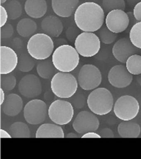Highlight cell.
Listing matches in <instances>:
<instances>
[{
	"instance_id": "1",
	"label": "cell",
	"mask_w": 141,
	"mask_h": 159,
	"mask_svg": "<svg viewBox=\"0 0 141 159\" xmlns=\"http://www.w3.org/2000/svg\"><path fill=\"white\" fill-rule=\"evenodd\" d=\"M77 27L85 32H96L103 25L105 20L104 11L99 4L85 2L78 6L74 13Z\"/></svg>"
},
{
	"instance_id": "2",
	"label": "cell",
	"mask_w": 141,
	"mask_h": 159,
	"mask_svg": "<svg viewBox=\"0 0 141 159\" xmlns=\"http://www.w3.org/2000/svg\"><path fill=\"white\" fill-rule=\"evenodd\" d=\"M80 60V55L75 47L69 44L59 46L52 55V61L55 69L64 73H70L75 70Z\"/></svg>"
},
{
	"instance_id": "3",
	"label": "cell",
	"mask_w": 141,
	"mask_h": 159,
	"mask_svg": "<svg viewBox=\"0 0 141 159\" xmlns=\"http://www.w3.org/2000/svg\"><path fill=\"white\" fill-rule=\"evenodd\" d=\"M54 43L52 37L45 33L35 34L31 36L27 44V52L34 59H48L54 51Z\"/></svg>"
},
{
	"instance_id": "4",
	"label": "cell",
	"mask_w": 141,
	"mask_h": 159,
	"mask_svg": "<svg viewBox=\"0 0 141 159\" xmlns=\"http://www.w3.org/2000/svg\"><path fill=\"white\" fill-rule=\"evenodd\" d=\"M78 86L77 80L70 73L58 72L51 80L52 92L55 96L62 99L72 97L77 91Z\"/></svg>"
},
{
	"instance_id": "5",
	"label": "cell",
	"mask_w": 141,
	"mask_h": 159,
	"mask_svg": "<svg viewBox=\"0 0 141 159\" xmlns=\"http://www.w3.org/2000/svg\"><path fill=\"white\" fill-rule=\"evenodd\" d=\"M87 104L89 109L94 114L99 116L106 115L113 108V96L106 88H97L89 94Z\"/></svg>"
},
{
	"instance_id": "6",
	"label": "cell",
	"mask_w": 141,
	"mask_h": 159,
	"mask_svg": "<svg viewBox=\"0 0 141 159\" xmlns=\"http://www.w3.org/2000/svg\"><path fill=\"white\" fill-rule=\"evenodd\" d=\"M101 40L94 32H83L74 41V46L80 56L91 58L96 55L101 48Z\"/></svg>"
},
{
	"instance_id": "7",
	"label": "cell",
	"mask_w": 141,
	"mask_h": 159,
	"mask_svg": "<svg viewBox=\"0 0 141 159\" xmlns=\"http://www.w3.org/2000/svg\"><path fill=\"white\" fill-rule=\"evenodd\" d=\"M74 110L72 104L67 101L58 99L53 102L48 109L49 119L54 124L67 125L72 120Z\"/></svg>"
},
{
	"instance_id": "8",
	"label": "cell",
	"mask_w": 141,
	"mask_h": 159,
	"mask_svg": "<svg viewBox=\"0 0 141 159\" xmlns=\"http://www.w3.org/2000/svg\"><path fill=\"white\" fill-rule=\"evenodd\" d=\"M139 109L137 99L132 96L126 95L120 97L116 100L113 106V111L120 120L129 121L137 116Z\"/></svg>"
},
{
	"instance_id": "9",
	"label": "cell",
	"mask_w": 141,
	"mask_h": 159,
	"mask_svg": "<svg viewBox=\"0 0 141 159\" xmlns=\"http://www.w3.org/2000/svg\"><path fill=\"white\" fill-rule=\"evenodd\" d=\"M77 81L80 88L83 90H91L96 89L102 82L101 71L94 65H84L79 70Z\"/></svg>"
},
{
	"instance_id": "10",
	"label": "cell",
	"mask_w": 141,
	"mask_h": 159,
	"mask_svg": "<svg viewBox=\"0 0 141 159\" xmlns=\"http://www.w3.org/2000/svg\"><path fill=\"white\" fill-rule=\"evenodd\" d=\"M48 109L45 102L39 99L29 101L24 108V117L31 125H38L45 121Z\"/></svg>"
},
{
	"instance_id": "11",
	"label": "cell",
	"mask_w": 141,
	"mask_h": 159,
	"mask_svg": "<svg viewBox=\"0 0 141 159\" xmlns=\"http://www.w3.org/2000/svg\"><path fill=\"white\" fill-rule=\"evenodd\" d=\"M98 118L92 112L82 111L77 114L72 124L74 130L80 134L95 132L99 126Z\"/></svg>"
},
{
	"instance_id": "12",
	"label": "cell",
	"mask_w": 141,
	"mask_h": 159,
	"mask_svg": "<svg viewBox=\"0 0 141 159\" xmlns=\"http://www.w3.org/2000/svg\"><path fill=\"white\" fill-rule=\"evenodd\" d=\"M106 26L111 32L116 34L124 32L128 27L130 20L127 12L121 9L109 12L105 20Z\"/></svg>"
},
{
	"instance_id": "13",
	"label": "cell",
	"mask_w": 141,
	"mask_h": 159,
	"mask_svg": "<svg viewBox=\"0 0 141 159\" xmlns=\"http://www.w3.org/2000/svg\"><path fill=\"white\" fill-rule=\"evenodd\" d=\"M108 78L109 83L112 86L123 88L131 84L133 80V75L129 72L126 66L117 65L110 70Z\"/></svg>"
},
{
	"instance_id": "14",
	"label": "cell",
	"mask_w": 141,
	"mask_h": 159,
	"mask_svg": "<svg viewBox=\"0 0 141 159\" xmlns=\"http://www.w3.org/2000/svg\"><path fill=\"white\" fill-rule=\"evenodd\" d=\"M18 89L21 95L25 98H36L41 94V82L39 78L35 75H27L20 81Z\"/></svg>"
},
{
	"instance_id": "15",
	"label": "cell",
	"mask_w": 141,
	"mask_h": 159,
	"mask_svg": "<svg viewBox=\"0 0 141 159\" xmlns=\"http://www.w3.org/2000/svg\"><path fill=\"white\" fill-rule=\"evenodd\" d=\"M138 49L132 44L129 38L123 37L114 44L112 52L116 60L125 64L129 57L137 53Z\"/></svg>"
},
{
	"instance_id": "16",
	"label": "cell",
	"mask_w": 141,
	"mask_h": 159,
	"mask_svg": "<svg viewBox=\"0 0 141 159\" xmlns=\"http://www.w3.org/2000/svg\"><path fill=\"white\" fill-rule=\"evenodd\" d=\"M18 55L15 51L8 46L1 47V74H10L18 66Z\"/></svg>"
},
{
	"instance_id": "17",
	"label": "cell",
	"mask_w": 141,
	"mask_h": 159,
	"mask_svg": "<svg viewBox=\"0 0 141 159\" xmlns=\"http://www.w3.org/2000/svg\"><path fill=\"white\" fill-rule=\"evenodd\" d=\"M79 0H51L53 11L59 17L67 18L75 12Z\"/></svg>"
},
{
	"instance_id": "18",
	"label": "cell",
	"mask_w": 141,
	"mask_h": 159,
	"mask_svg": "<svg viewBox=\"0 0 141 159\" xmlns=\"http://www.w3.org/2000/svg\"><path fill=\"white\" fill-rule=\"evenodd\" d=\"M2 109L3 113L8 116H16L23 109V99L18 94L12 93L6 97L2 104Z\"/></svg>"
},
{
	"instance_id": "19",
	"label": "cell",
	"mask_w": 141,
	"mask_h": 159,
	"mask_svg": "<svg viewBox=\"0 0 141 159\" xmlns=\"http://www.w3.org/2000/svg\"><path fill=\"white\" fill-rule=\"evenodd\" d=\"M41 27L44 33L54 38L59 37L64 30L62 21L53 15L47 16L42 20Z\"/></svg>"
},
{
	"instance_id": "20",
	"label": "cell",
	"mask_w": 141,
	"mask_h": 159,
	"mask_svg": "<svg viewBox=\"0 0 141 159\" xmlns=\"http://www.w3.org/2000/svg\"><path fill=\"white\" fill-rule=\"evenodd\" d=\"M47 4L46 0H26L24 9L26 13L34 19L42 18L47 11Z\"/></svg>"
},
{
	"instance_id": "21",
	"label": "cell",
	"mask_w": 141,
	"mask_h": 159,
	"mask_svg": "<svg viewBox=\"0 0 141 159\" xmlns=\"http://www.w3.org/2000/svg\"><path fill=\"white\" fill-rule=\"evenodd\" d=\"M65 134L60 125L56 124H44L37 129L36 138H64Z\"/></svg>"
},
{
	"instance_id": "22",
	"label": "cell",
	"mask_w": 141,
	"mask_h": 159,
	"mask_svg": "<svg viewBox=\"0 0 141 159\" xmlns=\"http://www.w3.org/2000/svg\"><path fill=\"white\" fill-rule=\"evenodd\" d=\"M119 135L123 138H137L140 134L141 128L139 124L134 122L123 121L117 127Z\"/></svg>"
},
{
	"instance_id": "23",
	"label": "cell",
	"mask_w": 141,
	"mask_h": 159,
	"mask_svg": "<svg viewBox=\"0 0 141 159\" xmlns=\"http://www.w3.org/2000/svg\"><path fill=\"white\" fill-rule=\"evenodd\" d=\"M17 31L21 37H28L34 34L37 29L36 22L29 18L22 19L18 22Z\"/></svg>"
},
{
	"instance_id": "24",
	"label": "cell",
	"mask_w": 141,
	"mask_h": 159,
	"mask_svg": "<svg viewBox=\"0 0 141 159\" xmlns=\"http://www.w3.org/2000/svg\"><path fill=\"white\" fill-rule=\"evenodd\" d=\"M8 131L13 138H29L31 137L29 127L23 122L13 123L10 126Z\"/></svg>"
},
{
	"instance_id": "25",
	"label": "cell",
	"mask_w": 141,
	"mask_h": 159,
	"mask_svg": "<svg viewBox=\"0 0 141 159\" xmlns=\"http://www.w3.org/2000/svg\"><path fill=\"white\" fill-rule=\"evenodd\" d=\"M55 69L52 60L46 59L41 61L37 65V71L41 78L48 79L55 75Z\"/></svg>"
},
{
	"instance_id": "26",
	"label": "cell",
	"mask_w": 141,
	"mask_h": 159,
	"mask_svg": "<svg viewBox=\"0 0 141 159\" xmlns=\"http://www.w3.org/2000/svg\"><path fill=\"white\" fill-rule=\"evenodd\" d=\"M126 66L129 72L132 75L141 74V56L137 53L132 55L126 61Z\"/></svg>"
},
{
	"instance_id": "27",
	"label": "cell",
	"mask_w": 141,
	"mask_h": 159,
	"mask_svg": "<svg viewBox=\"0 0 141 159\" xmlns=\"http://www.w3.org/2000/svg\"><path fill=\"white\" fill-rule=\"evenodd\" d=\"M34 58L28 53H22L18 58V68L23 73H28L34 68L35 63Z\"/></svg>"
},
{
	"instance_id": "28",
	"label": "cell",
	"mask_w": 141,
	"mask_h": 159,
	"mask_svg": "<svg viewBox=\"0 0 141 159\" xmlns=\"http://www.w3.org/2000/svg\"><path fill=\"white\" fill-rule=\"evenodd\" d=\"M9 17L12 20L17 19L21 16L23 8L21 4L17 0H12L6 5Z\"/></svg>"
},
{
	"instance_id": "29",
	"label": "cell",
	"mask_w": 141,
	"mask_h": 159,
	"mask_svg": "<svg viewBox=\"0 0 141 159\" xmlns=\"http://www.w3.org/2000/svg\"><path fill=\"white\" fill-rule=\"evenodd\" d=\"M129 38L136 48L141 49V22H136L132 26Z\"/></svg>"
},
{
	"instance_id": "30",
	"label": "cell",
	"mask_w": 141,
	"mask_h": 159,
	"mask_svg": "<svg viewBox=\"0 0 141 159\" xmlns=\"http://www.w3.org/2000/svg\"><path fill=\"white\" fill-rule=\"evenodd\" d=\"M99 38L101 42L105 44H110L116 40L117 34L110 31L106 25L101 27L99 32Z\"/></svg>"
},
{
	"instance_id": "31",
	"label": "cell",
	"mask_w": 141,
	"mask_h": 159,
	"mask_svg": "<svg viewBox=\"0 0 141 159\" xmlns=\"http://www.w3.org/2000/svg\"><path fill=\"white\" fill-rule=\"evenodd\" d=\"M102 6L104 11L106 12L116 9L124 11L126 3L125 0H103Z\"/></svg>"
},
{
	"instance_id": "32",
	"label": "cell",
	"mask_w": 141,
	"mask_h": 159,
	"mask_svg": "<svg viewBox=\"0 0 141 159\" xmlns=\"http://www.w3.org/2000/svg\"><path fill=\"white\" fill-rule=\"evenodd\" d=\"M16 84V79L14 75L10 74L1 75V88L6 91H11Z\"/></svg>"
},
{
	"instance_id": "33",
	"label": "cell",
	"mask_w": 141,
	"mask_h": 159,
	"mask_svg": "<svg viewBox=\"0 0 141 159\" xmlns=\"http://www.w3.org/2000/svg\"><path fill=\"white\" fill-rule=\"evenodd\" d=\"M1 28V38L5 39L11 37L14 33V28L10 24H7Z\"/></svg>"
},
{
	"instance_id": "34",
	"label": "cell",
	"mask_w": 141,
	"mask_h": 159,
	"mask_svg": "<svg viewBox=\"0 0 141 159\" xmlns=\"http://www.w3.org/2000/svg\"><path fill=\"white\" fill-rule=\"evenodd\" d=\"M79 34H78V30L74 27H69L65 32L67 38L71 42L75 41Z\"/></svg>"
},
{
	"instance_id": "35",
	"label": "cell",
	"mask_w": 141,
	"mask_h": 159,
	"mask_svg": "<svg viewBox=\"0 0 141 159\" xmlns=\"http://www.w3.org/2000/svg\"><path fill=\"white\" fill-rule=\"evenodd\" d=\"M1 27L7 24L8 18H9L8 12L4 7L1 5Z\"/></svg>"
},
{
	"instance_id": "36",
	"label": "cell",
	"mask_w": 141,
	"mask_h": 159,
	"mask_svg": "<svg viewBox=\"0 0 141 159\" xmlns=\"http://www.w3.org/2000/svg\"><path fill=\"white\" fill-rule=\"evenodd\" d=\"M134 17L137 22H141V1L136 3L134 7Z\"/></svg>"
},
{
	"instance_id": "37",
	"label": "cell",
	"mask_w": 141,
	"mask_h": 159,
	"mask_svg": "<svg viewBox=\"0 0 141 159\" xmlns=\"http://www.w3.org/2000/svg\"><path fill=\"white\" fill-rule=\"evenodd\" d=\"M100 135L101 138H113L114 137V134L111 129L109 128H104L100 132Z\"/></svg>"
},
{
	"instance_id": "38",
	"label": "cell",
	"mask_w": 141,
	"mask_h": 159,
	"mask_svg": "<svg viewBox=\"0 0 141 159\" xmlns=\"http://www.w3.org/2000/svg\"><path fill=\"white\" fill-rule=\"evenodd\" d=\"M82 138H101V135L95 132H89L84 134Z\"/></svg>"
},
{
	"instance_id": "39",
	"label": "cell",
	"mask_w": 141,
	"mask_h": 159,
	"mask_svg": "<svg viewBox=\"0 0 141 159\" xmlns=\"http://www.w3.org/2000/svg\"><path fill=\"white\" fill-rule=\"evenodd\" d=\"M1 139H3V138H12V137L9 133H8L4 129H1Z\"/></svg>"
},
{
	"instance_id": "40",
	"label": "cell",
	"mask_w": 141,
	"mask_h": 159,
	"mask_svg": "<svg viewBox=\"0 0 141 159\" xmlns=\"http://www.w3.org/2000/svg\"><path fill=\"white\" fill-rule=\"evenodd\" d=\"M5 93L4 90L2 88H1V105H2L4 102L5 100Z\"/></svg>"
},
{
	"instance_id": "41",
	"label": "cell",
	"mask_w": 141,
	"mask_h": 159,
	"mask_svg": "<svg viewBox=\"0 0 141 159\" xmlns=\"http://www.w3.org/2000/svg\"><path fill=\"white\" fill-rule=\"evenodd\" d=\"M67 138H79L78 135L77 134H75L74 133H69L67 134L66 135Z\"/></svg>"
},
{
	"instance_id": "42",
	"label": "cell",
	"mask_w": 141,
	"mask_h": 159,
	"mask_svg": "<svg viewBox=\"0 0 141 159\" xmlns=\"http://www.w3.org/2000/svg\"><path fill=\"white\" fill-rule=\"evenodd\" d=\"M136 79H137V81L138 82V84L141 86V74L137 75Z\"/></svg>"
},
{
	"instance_id": "43",
	"label": "cell",
	"mask_w": 141,
	"mask_h": 159,
	"mask_svg": "<svg viewBox=\"0 0 141 159\" xmlns=\"http://www.w3.org/2000/svg\"><path fill=\"white\" fill-rule=\"evenodd\" d=\"M7 0H1V5H2V4H4L5 3H6V2H7Z\"/></svg>"
},
{
	"instance_id": "44",
	"label": "cell",
	"mask_w": 141,
	"mask_h": 159,
	"mask_svg": "<svg viewBox=\"0 0 141 159\" xmlns=\"http://www.w3.org/2000/svg\"><path fill=\"white\" fill-rule=\"evenodd\" d=\"M140 102L141 105V96L140 97Z\"/></svg>"
}]
</instances>
